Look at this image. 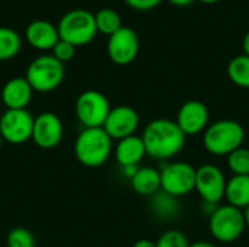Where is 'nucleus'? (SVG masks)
<instances>
[{"label":"nucleus","mask_w":249,"mask_h":247,"mask_svg":"<svg viewBox=\"0 0 249 247\" xmlns=\"http://www.w3.org/2000/svg\"><path fill=\"white\" fill-rule=\"evenodd\" d=\"M171 4L174 6H178V7H185V6H190L191 3H194L196 0H168Z\"/></svg>","instance_id":"nucleus-30"},{"label":"nucleus","mask_w":249,"mask_h":247,"mask_svg":"<svg viewBox=\"0 0 249 247\" xmlns=\"http://www.w3.org/2000/svg\"><path fill=\"white\" fill-rule=\"evenodd\" d=\"M160 170V189L172 197L182 198L196 191V172L188 162H172L162 166Z\"/></svg>","instance_id":"nucleus-8"},{"label":"nucleus","mask_w":249,"mask_h":247,"mask_svg":"<svg viewBox=\"0 0 249 247\" xmlns=\"http://www.w3.org/2000/svg\"><path fill=\"white\" fill-rule=\"evenodd\" d=\"M228 166L233 175L239 176H249V148L239 147L228 157Z\"/></svg>","instance_id":"nucleus-24"},{"label":"nucleus","mask_w":249,"mask_h":247,"mask_svg":"<svg viewBox=\"0 0 249 247\" xmlns=\"http://www.w3.org/2000/svg\"><path fill=\"white\" fill-rule=\"evenodd\" d=\"M244 217H245V224H247V229L249 230V207H247L244 210Z\"/></svg>","instance_id":"nucleus-33"},{"label":"nucleus","mask_w":249,"mask_h":247,"mask_svg":"<svg viewBox=\"0 0 249 247\" xmlns=\"http://www.w3.org/2000/svg\"><path fill=\"white\" fill-rule=\"evenodd\" d=\"M226 178L220 167L207 163L197 167L196 172V191L201 197L203 202H210L219 205L225 199Z\"/></svg>","instance_id":"nucleus-11"},{"label":"nucleus","mask_w":249,"mask_h":247,"mask_svg":"<svg viewBox=\"0 0 249 247\" xmlns=\"http://www.w3.org/2000/svg\"><path fill=\"white\" fill-rule=\"evenodd\" d=\"M140 125V116L137 111L128 105H118L111 108L108 118L104 124L105 132L112 140H123L125 137L134 135Z\"/></svg>","instance_id":"nucleus-12"},{"label":"nucleus","mask_w":249,"mask_h":247,"mask_svg":"<svg viewBox=\"0 0 249 247\" xmlns=\"http://www.w3.org/2000/svg\"><path fill=\"white\" fill-rule=\"evenodd\" d=\"M142 140L144 143L146 156L158 160H168L184 148L187 135L181 131L175 119L156 118L144 127Z\"/></svg>","instance_id":"nucleus-1"},{"label":"nucleus","mask_w":249,"mask_h":247,"mask_svg":"<svg viewBox=\"0 0 249 247\" xmlns=\"http://www.w3.org/2000/svg\"><path fill=\"white\" fill-rule=\"evenodd\" d=\"M3 143H4V141H3V138H1V135H0V148H1V146H3Z\"/></svg>","instance_id":"nucleus-35"},{"label":"nucleus","mask_w":249,"mask_h":247,"mask_svg":"<svg viewBox=\"0 0 249 247\" xmlns=\"http://www.w3.org/2000/svg\"><path fill=\"white\" fill-rule=\"evenodd\" d=\"M34 119L28 109H6L0 116V135L3 141L20 146L32 140Z\"/></svg>","instance_id":"nucleus-9"},{"label":"nucleus","mask_w":249,"mask_h":247,"mask_svg":"<svg viewBox=\"0 0 249 247\" xmlns=\"http://www.w3.org/2000/svg\"><path fill=\"white\" fill-rule=\"evenodd\" d=\"M25 39L35 49L51 51L54 45L60 41V35L55 25L45 19H36L26 26Z\"/></svg>","instance_id":"nucleus-15"},{"label":"nucleus","mask_w":249,"mask_h":247,"mask_svg":"<svg viewBox=\"0 0 249 247\" xmlns=\"http://www.w3.org/2000/svg\"><path fill=\"white\" fill-rule=\"evenodd\" d=\"M57 29L60 39L74 45L76 48L90 44L98 33L95 15L86 9L69 10L60 19Z\"/></svg>","instance_id":"nucleus-4"},{"label":"nucleus","mask_w":249,"mask_h":247,"mask_svg":"<svg viewBox=\"0 0 249 247\" xmlns=\"http://www.w3.org/2000/svg\"><path fill=\"white\" fill-rule=\"evenodd\" d=\"M248 1H249V0H248Z\"/></svg>","instance_id":"nucleus-36"},{"label":"nucleus","mask_w":249,"mask_h":247,"mask_svg":"<svg viewBox=\"0 0 249 247\" xmlns=\"http://www.w3.org/2000/svg\"><path fill=\"white\" fill-rule=\"evenodd\" d=\"M188 247H217L214 243H212V242H194V243H190V246Z\"/></svg>","instance_id":"nucleus-31"},{"label":"nucleus","mask_w":249,"mask_h":247,"mask_svg":"<svg viewBox=\"0 0 249 247\" xmlns=\"http://www.w3.org/2000/svg\"><path fill=\"white\" fill-rule=\"evenodd\" d=\"M64 135V127L60 116L54 112H42L34 119L32 141L44 150L57 147Z\"/></svg>","instance_id":"nucleus-13"},{"label":"nucleus","mask_w":249,"mask_h":247,"mask_svg":"<svg viewBox=\"0 0 249 247\" xmlns=\"http://www.w3.org/2000/svg\"><path fill=\"white\" fill-rule=\"evenodd\" d=\"M7 247H35V237L31 230L25 227H15L7 233Z\"/></svg>","instance_id":"nucleus-25"},{"label":"nucleus","mask_w":249,"mask_h":247,"mask_svg":"<svg viewBox=\"0 0 249 247\" xmlns=\"http://www.w3.org/2000/svg\"><path fill=\"white\" fill-rule=\"evenodd\" d=\"M133 191L142 197L150 198L160 191V170L156 167H139L136 175L130 179Z\"/></svg>","instance_id":"nucleus-19"},{"label":"nucleus","mask_w":249,"mask_h":247,"mask_svg":"<svg viewBox=\"0 0 249 247\" xmlns=\"http://www.w3.org/2000/svg\"><path fill=\"white\" fill-rule=\"evenodd\" d=\"M140 51V39L137 32L130 26L120 28L115 33L108 36L107 52L109 60L117 66H127L133 63Z\"/></svg>","instance_id":"nucleus-10"},{"label":"nucleus","mask_w":249,"mask_h":247,"mask_svg":"<svg viewBox=\"0 0 249 247\" xmlns=\"http://www.w3.org/2000/svg\"><path fill=\"white\" fill-rule=\"evenodd\" d=\"M201 3H206V4H214V3H217V1H220V0H200Z\"/></svg>","instance_id":"nucleus-34"},{"label":"nucleus","mask_w":249,"mask_h":247,"mask_svg":"<svg viewBox=\"0 0 249 247\" xmlns=\"http://www.w3.org/2000/svg\"><path fill=\"white\" fill-rule=\"evenodd\" d=\"M64 73L63 63L51 54H44L29 63L25 79L29 82L34 92L48 93L55 90L63 83Z\"/></svg>","instance_id":"nucleus-5"},{"label":"nucleus","mask_w":249,"mask_h":247,"mask_svg":"<svg viewBox=\"0 0 249 247\" xmlns=\"http://www.w3.org/2000/svg\"><path fill=\"white\" fill-rule=\"evenodd\" d=\"M73 151L85 167H101L112 154V138L104 128H83L74 140Z\"/></svg>","instance_id":"nucleus-2"},{"label":"nucleus","mask_w":249,"mask_h":247,"mask_svg":"<svg viewBox=\"0 0 249 247\" xmlns=\"http://www.w3.org/2000/svg\"><path fill=\"white\" fill-rule=\"evenodd\" d=\"M228 76L233 84L249 89V55L239 54L233 57L228 64Z\"/></svg>","instance_id":"nucleus-22"},{"label":"nucleus","mask_w":249,"mask_h":247,"mask_svg":"<svg viewBox=\"0 0 249 247\" xmlns=\"http://www.w3.org/2000/svg\"><path fill=\"white\" fill-rule=\"evenodd\" d=\"M22 47L19 33L7 26H0V61L15 58Z\"/></svg>","instance_id":"nucleus-21"},{"label":"nucleus","mask_w":249,"mask_h":247,"mask_svg":"<svg viewBox=\"0 0 249 247\" xmlns=\"http://www.w3.org/2000/svg\"><path fill=\"white\" fill-rule=\"evenodd\" d=\"M95 23H96L98 32H101L107 36H111L120 28L124 26L120 13L111 7H104V9L98 10L95 13Z\"/></svg>","instance_id":"nucleus-23"},{"label":"nucleus","mask_w":249,"mask_h":247,"mask_svg":"<svg viewBox=\"0 0 249 247\" xmlns=\"http://www.w3.org/2000/svg\"><path fill=\"white\" fill-rule=\"evenodd\" d=\"M242 49H244V54L249 55V31L245 33V36H244V41H242Z\"/></svg>","instance_id":"nucleus-32"},{"label":"nucleus","mask_w":249,"mask_h":247,"mask_svg":"<svg viewBox=\"0 0 249 247\" xmlns=\"http://www.w3.org/2000/svg\"><path fill=\"white\" fill-rule=\"evenodd\" d=\"M245 130L235 119H219L210 124L203 132V146L217 157H228L244 146Z\"/></svg>","instance_id":"nucleus-3"},{"label":"nucleus","mask_w":249,"mask_h":247,"mask_svg":"<svg viewBox=\"0 0 249 247\" xmlns=\"http://www.w3.org/2000/svg\"><path fill=\"white\" fill-rule=\"evenodd\" d=\"M225 198L229 205H233L239 210L249 207V176L233 175L226 182Z\"/></svg>","instance_id":"nucleus-20"},{"label":"nucleus","mask_w":249,"mask_h":247,"mask_svg":"<svg viewBox=\"0 0 249 247\" xmlns=\"http://www.w3.org/2000/svg\"><path fill=\"white\" fill-rule=\"evenodd\" d=\"M190 242L187 236L179 230H166L156 240V247H188Z\"/></svg>","instance_id":"nucleus-26"},{"label":"nucleus","mask_w":249,"mask_h":247,"mask_svg":"<svg viewBox=\"0 0 249 247\" xmlns=\"http://www.w3.org/2000/svg\"><path fill=\"white\" fill-rule=\"evenodd\" d=\"M109 111L111 103L108 98L98 90L82 92L74 103L76 118L83 128H102Z\"/></svg>","instance_id":"nucleus-7"},{"label":"nucleus","mask_w":249,"mask_h":247,"mask_svg":"<svg viewBox=\"0 0 249 247\" xmlns=\"http://www.w3.org/2000/svg\"><path fill=\"white\" fill-rule=\"evenodd\" d=\"M210 112L206 103L197 99L187 100L178 109L175 122L181 128V131L188 135H197L206 131L209 127Z\"/></svg>","instance_id":"nucleus-14"},{"label":"nucleus","mask_w":249,"mask_h":247,"mask_svg":"<svg viewBox=\"0 0 249 247\" xmlns=\"http://www.w3.org/2000/svg\"><path fill=\"white\" fill-rule=\"evenodd\" d=\"M124 1L127 3V6H130L134 10L147 12V10L158 7L162 0H124Z\"/></svg>","instance_id":"nucleus-28"},{"label":"nucleus","mask_w":249,"mask_h":247,"mask_svg":"<svg viewBox=\"0 0 249 247\" xmlns=\"http://www.w3.org/2000/svg\"><path fill=\"white\" fill-rule=\"evenodd\" d=\"M133 247H156V242L149 239H140L133 245Z\"/></svg>","instance_id":"nucleus-29"},{"label":"nucleus","mask_w":249,"mask_h":247,"mask_svg":"<svg viewBox=\"0 0 249 247\" xmlns=\"http://www.w3.org/2000/svg\"><path fill=\"white\" fill-rule=\"evenodd\" d=\"M34 89L25 77H13L1 87V102L6 109H26Z\"/></svg>","instance_id":"nucleus-16"},{"label":"nucleus","mask_w":249,"mask_h":247,"mask_svg":"<svg viewBox=\"0 0 249 247\" xmlns=\"http://www.w3.org/2000/svg\"><path fill=\"white\" fill-rule=\"evenodd\" d=\"M209 230L214 240L220 243H233L247 230L244 210L233 205H219L209 217Z\"/></svg>","instance_id":"nucleus-6"},{"label":"nucleus","mask_w":249,"mask_h":247,"mask_svg":"<svg viewBox=\"0 0 249 247\" xmlns=\"http://www.w3.org/2000/svg\"><path fill=\"white\" fill-rule=\"evenodd\" d=\"M114 156L121 169L128 166H139V163L146 156V148L142 135L134 134L123 140H118L114 148Z\"/></svg>","instance_id":"nucleus-17"},{"label":"nucleus","mask_w":249,"mask_h":247,"mask_svg":"<svg viewBox=\"0 0 249 247\" xmlns=\"http://www.w3.org/2000/svg\"><path fill=\"white\" fill-rule=\"evenodd\" d=\"M74 54H76V47L71 45V44H69V42H66V41H63V39H60L54 45V48L51 49V55L55 57L63 64L71 61L73 57H74Z\"/></svg>","instance_id":"nucleus-27"},{"label":"nucleus","mask_w":249,"mask_h":247,"mask_svg":"<svg viewBox=\"0 0 249 247\" xmlns=\"http://www.w3.org/2000/svg\"><path fill=\"white\" fill-rule=\"evenodd\" d=\"M149 208L158 220L171 221L181 214L182 205L179 198L172 197L160 189L149 198Z\"/></svg>","instance_id":"nucleus-18"}]
</instances>
